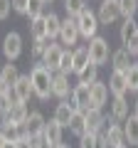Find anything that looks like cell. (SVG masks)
<instances>
[{"label":"cell","mask_w":138,"mask_h":148,"mask_svg":"<svg viewBox=\"0 0 138 148\" xmlns=\"http://www.w3.org/2000/svg\"><path fill=\"white\" fill-rule=\"evenodd\" d=\"M104 136H106V146L109 148H118V146H126V136H123V126L118 121H109L106 119V126H104Z\"/></svg>","instance_id":"obj_7"},{"label":"cell","mask_w":138,"mask_h":148,"mask_svg":"<svg viewBox=\"0 0 138 148\" xmlns=\"http://www.w3.org/2000/svg\"><path fill=\"white\" fill-rule=\"evenodd\" d=\"M84 121H86V133H101L104 126H106V116H104V111L99 109H89L84 111Z\"/></svg>","instance_id":"obj_10"},{"label":"cell","mask_w":138,"mask_h":148,"mask_svg":"<svg viewBox=\"0 0 138 148\" xmlns=\"http://www.w3.org/2000/svg\"><path fill=\"white\" fill-rule=\"evenodd\" d=\"M3 54H5L8 62H15V59H20L22 54V35L20 32H8L5 37H3Z\"/></svg>","instance_id":"obj_4"},{"label":"cell","mask_w":138,"mask_h":148,"mask_svg":"<svg viewBox=\"0 0 138 148\" xmlns=\"http://www.w3.org/2000/svg\"><path fill=\"white\" fill-rule=\"evenodd\" d=\"M47 45H49V40H32V57L35 59H42V54H44V49H47Z\"/></svg>","instance_id":"obj_34"},{"label":"cell","mask_w":138,"mask_h":148,"mask_svg":"<svg viewBox=\"0 0 138 148\" xmlns=\"http://www.w3.org/2000/svg\"><path fill=\"white\" fill-rule=\"evenodd\" d=\"M27 114H30V111H27V106H25V104H15V106H10V111H8L5 116L10 119V121L15 123L17 128H20V126H25V121H27Z\"/></svg>","instance_id":"obj_24"},{"label":"cell","mask_w":138,"mask_h":148,"mask_svg":"<svg viewBox=\"0 0 138 148\" xmlns=\"http://www.w3.org/2000/svg\"><path fill=\"white\" fill-rule=\"evenodd\" d=\"M57 148H69V146H67V143H59V146H57Z\"/></svg>","instance_id":"obj_42"},{"label":"cell","mask_w":138,"mask_h":148,"mask_svg":"<svg viewBox=\"0 0 138 148\" xmlns=\"http://www.w3.org/2000/svg\"><path fill=\"white\" fill-rule=\"evenodd\" d=\"M96 17H99V25H113V22L121 17V12H118V3H116V0H101Z\"/></svg>","instance_id":"obj_8"},{"label":"cell","mask_w":138,"mask_h":148,"mask_svg":"<svg viewBox=\"0 0 138 148\" xmlns=\"http://www.w3.org/2000/svg\"><path fill=\"white\" fill-rule=\"evenodd\" d=\"M136 37H138V22L133 20V17H131V20H123L121 30H118V40H121V45H123V47H128Z\"/></svg>","instance_id":"obj_18"},{"label":"cell","mask_w":138,"mask_h":148,"mask_svg":"<svg viewBox=\"0 0 138 148\" xmlns=\"http://www.w3.org/2000/svg\"><path fill=\"white\" fill-rule=\"evenodd\" d=\"M89 59L91 64H96V67H101V64H106L109 57H111V49H109V40H104V37L96 35L94 40H89Z\"/></svg>","instance_id":"obj_3"},{"label":"cell","mask_w":138,"mask_h":148,"mask_svg":"<svg viewBox=\"0 0 138 148\" xmlns=\"http://www.w3.org/2000/svg\"><path fill=\"white\" fill-rule=\"evenodd\" d=\"M44 116L42 114H40V111H30V114H27V121H25V131H27V136L30 138H35V136H40V133H42V128H44Z\"/></svg>","instance_id":"obj_16"},{"label":"cell","mask_w":138,"mask_h":148,"mask_svg":"<svg viewBox=\"0 0 138 148\" xmlns=\"http://www.w3.org/2000/svg\"><path fill=\"white\" fill-rule=\"evenodd\" d=\"M69 133H74V136H84L86 133V121H84V111H77L72 121H69Z\"/></svg>","instance_id":"obj_26"},{"label":"cell","mask_w":138,"mask_h":148,"mask_svg":"<svg viewBox=\"0 0 138 148\" xmlns=\"http://www.w3.org/2000/svg\"><path fill=\"white\" fill-rule=\"evenodd\" d=\"M8 141H10V138H8V136H5V133L0 131V148H5V143H8Z\"/></svg>","instance_id":"obj_39"},{"label":"cell","mask_w":138,"mask_h":148,"mask_svg":"<svg viewBox=\"0 0 138 148\" xmlns=\"http://www.w3.org/2000/svg\"><path fill=\"white\" fill-rule=\"evenodd\" d=\"M59 27H62V17L57 12H44V30H47V40L52 42L54 37H59Z\"/></svg>","instance_id":"obj_21"},{"label":"cell","mask_w":138,"mask_h":148,"mask_svg":"<svg viewBox=\"0 0 138 148\" xmlns=\"http://www.w3.org/2000/svg\"><path fill=\"white\" fill-rule=\"evenodd\" d=\"M79 40V27H77V20L74 17H67L62 20V27H59V45L67 49H72V45H77Z\"/></svg>","instance_id":"obj_5"},{"label":"cell","mask_w":138,"mask_h":148,"mask_svg":"<svg viewBox=\"0 0 138 148\" xmlns=\"http://www.w3.org/2000/svg\"><path fill=\"white\" fill-rule=\"evenodd\" d=\"M123 74H126V86H128V91H136V94H138V62H133Z\"/></svg>","instance_id":"obj_30"},{"label":"cell","mask_w":138,"mask_h":148,"mask_svg":"<svg viewBox=\"0 0 138 148\" xmlns=\"http://www.w3.org/2000/svg\"><path fill=\"white\" fill-rule=\"evenodd\" d=\"M17 77H20V72H17V64H12V62H8L5 67L0 69V82L5 86H15Z\"/></svg>","instance_id":"obj_25"},{"label":"cell","mask_w":138,"mask_h":148,"mask_svg":"<svg viewBox=\"0 0 138 148\" xmlns=\"http://www.w3.org/2000/svg\"><path fill=\"white\" fill-rule=\"evenodd\" d=\"M116 3H118V12H121L123 20L136 17V12H138V0H116Z\"/></svg>","instance_id":"obj_28"},{"label":"cell","mask_w":138,"mask_h":148,"mask_svg":"<svg viewBox=\"0 0 138 148\" xmlns=\"http://www.w3.org/2000/svg\"><path fill=\"white\" fill-rule=\"evenodd\" d=\"M77 79H79V84L91 86L94 82H99V67H96V64H89L81 74H77Z\"/></svg>","instance_id":"obj_27"},{"label":"cell","mask_w":138,"mask_h":148,"mask_svg":"<svg viewBox=\"0 0 138 148\" xmlns=\"http://www.w3.org/2000/svg\"><path fill=\"white\" fill-rule=\"evenodd\" d=\"M30 35L32 40H47V30H44V15L30 20Z\"/></svg>","instance_id":"obj_29"},{"label":"cell","mask_w":138,"mask_h":148,"mask_svg":"<svg viewBox=\"0 0 138 148\" xmlns=\"http://www.w3.org/2000/svg\"><path fill=\"white\" fill-rule=\"evenodd\" d=\"M52 79L54 74L49 72L44 64H35V67L30 69V84H32V94L37 96L40 101H47L49 96H52Z\"/></svg>","instance_id":"obj_1"},{"label":"cell","mask_w":138,"mask_h":148,"mask_svg":"<svg viewBox=\"0 0 138 148\" xmlns=\"http://www.w3.org/2000/svg\"><path fill=\"white\" fill-rule=\"evenodd\" d=\"M69 104L74 106L77 111H89L91 109V86L77 84L72 89V96H69Z\"/></svg>","instance_id":"obj_6"},{"label":"cell","mask_w":138,"mask_h":148,"mask_svg":"<svg viewBox=\"0 0 138 148\" xmlns=\"http://www.w3.org/2000/svg\"><path fill=\"white\" fill-rule=\"evenodd\" d=\"M106 84H109V94H113V96H126V94H128L126 74H123V72H116V69H113Z\"/></svg>","instance_id":"obj_17"},{"label":"cell","mask_w":138,"mask_h":148,"mask_svg":"<svg viewBox=\"0 0 138 148\" xmlns=\"http://www.w3.org/2000/svg\"><path fill=\"white\" fill-rule=\"evenodd\" d=\"M15 148H35V146H32L30 138H17V141H15Z\"/></svg>","instance_id":"obj_38"},{"label":"cell","mask_w":138,"mask_h":148,"mask_svg":"<svg viewBox=\"0 0 138 148\" xmlns=\"http://www.w3.org/2000/svg\"><path fill=\"white\" fill-rule=\"evenodd\" d=\"M131 64H133V62H131V54H128L126 47H121V49H116V52H111V67L116 69V72H126Z\"/></svg>","instance_id":"obj_22"},{"label":"cell","mask_w":138,"mask_h":148,"mask_svg":"<svg viewBox=\"0 0 138 148\" xmlns=\"http://www.w3.org/2000/svg\"><path fill=\"white\" fill-rule=\"evenodd\" d=\"M133 114L138 116V96H136V104H133Z\"/></svg>","instance_id":"obj_40"},{"label":"cell","mask_w":138,"mask_h":148,"mask_svg":"<svg viewBox=\"0 0 138 148\" xmlns=\"http://www.w3.org/2000/svg\"><path fill=\"white\" fill-rule=\"evenodd\" d=\"M59 74H72V49H67L64 47V52H62V59H59V69H57Z\"/></svg>","instance_id":"obj_33"},{"label":"cell","mask_w":138,"mask_h":148,"mask_svg":"<svg viewBox=\"0 0 138 148\" xmlns=\"http://www.w3.org/2000/svg\"><path fill=\"white\" fill-rule=\"evenodd\" d=\"M89 64H91V59H89V47L86 45L72 49V74H81Z\"/></svg>","instance_id":"obj_13"},{"label":"cell","mask_w":138,"mask_h":148,"mask_svg":"<svg viewBox=\"0 0 138 148\" xmlns=\"http://www.w3.org/2000/svg\"><path fill=\"white\" fill-rule=\"evenodd\" d=\"M111 119L113 121H126L128 119V99L126 96H113L111 104Z\"/></svg>","instance_id":"obj_20"},{"label":"cell","mask_w":138,"mask_h":148,"mask_svg":"<svg viewBox=\"0 0 138 148\" xmlns=\"http://www.w3.org/2000/svg\"><path fill=\"white\" fill-rule=\"evenodd\" d=\"M62 133H64V128L59 126L54 119H49V121L44 123V128H42V138L47 141L49 148H57L59 143H62Z\"/></svg>","instance_id":"obj_11"},{"label":"cell","mask_w":138,"mask_h":148,"mask_svg":"<svg viewBox=\"0 0 138 148\" xmlns=\"http://www.w3.org/2000/svg\"><path fill=\"white\" fill-rule=\"evenodd\" d=\"M52 96H57L59 101H67L72 96V86H69V77L67 74H54L52 79Z\"/></svg>","instance_id":"obj_14"},{"label":"cell","mask_w":138,"mask_h":148,"mask_svg":"<svg viewBox=\"0 0 138 148\" xmlns=\"http://www.w3.org/2000/svg\"><path fill=\"white\" fill-rule=\"evenodd\" d=\"M5 148H15V141H8V143H5Z\"/></svg>","instance_id":"obj_41"},{"label":"cell","mask_w":138,"mask_h":148,"mask_svg":"<svg viewBox=\"0 0 138 148\" xmlns=\"http://www.w3.org/2000/svg\"><path fill=\"white\" fill-rule=\"evenodd\" d=\"M44 5H47L44 0H30V3H27V12H25V15L30 17V20L42 17V15H44Z\"/></svg>","instance_id":"obj_31"},{"label":"cell","mask_w":138,"mask_h":148,"mask_svg":"<svg viewBox=\"0 0 138 148\" xmlns=\"http://www.w3.org/2000/svg\"><path fill=\"white\" fill-rule=\"evenodd\" d=\"M74 20H77V27H79V37H84V40H94L96 37V32H99V17H96V12L91 8H84Z\"/></svg>","instance_id":"obj_2"},{"label":"cell","mask_w":138,"mask_h":148,"mask_svg":"<svg viewBox=\"0 0 138 148\" xmlns=\"http://www.w3.org/2000/svg\"><path fill=\"white\" fill-rule=\"evenodd\" d=\"M79 148H99V141H96L94 133H84L79 138Z\"/></svg>","instance_id":"obj_35"},{"label":"cell","mask_w":138,"mask_h":148,"mask_svg":"<svg viewBox=\"0 0 138 148\" xmlns=\"http://www.w3.org/2000/svg\"><path fill=\"white\" fill-rule=\"evenodd\" d=\"M62 52H64L62 45L49 42V45H47V49H44V54H42V59H40V64H44V67H47L49 72L54 74V72L59 69V59H62Z\"/></svg>","instance_id":"obj_9"},{"label":"cell","mask_w":138,"mask_h":148,"mask_svg":"<svg viewBox=\"0 0 138 148\" xmlns=\"http://www.w3.org/2000/svg\"><path fill=\"white\" fill-rule=\"evenodd\" d=\"M10 10H12L10 0H0V20H8L10 17Z\"/></svg>","instance_id":"obj_37"},{"label":"cell","mask_w":138,"mask_h":148,"mask_svg":"<svg viewBox=\"0 0 138 148\" xmlns=\"http://www.w3.org/2000/svg\"><path fill=\"white\" fill-rule=\"evenodd\" d=\"M15 91H17V96H20V101L22 104H27L30 101V96H35L32 94V84H30V74H20L17 77V82H15Z\"/></svg>","instance_id":"obj_23"},{"label":"cell","mask_w":138,"mask_h":148,"mask_svg":"<svg viewBox=\"0 0 138 148\" xmlns=\"http://www.w3.org/2000/svg\"><path fill=\"white\" fill-rule=\"evenodd\" d=\"M123 136H126L128 146H138V116L128 114V119L123 121Z\"/></svg>","instance_id":"obj_19"},{"label":"cell","mask_w":138,"mask_h":148,"mask_svg":"<svg viewBox=\"0 0 138 148\" xmlns=\"http://www.w3.org/2000/svg\"><path fill=\"white\" fill-rule=\"evenodd\" d=\"M118 148H126V146H118Z\"/></svg>","instance_id":"obj_44"},{"label":"cell","mask_w":138,"mask_h":148,"mask_svg":"<svg viewBox=\"0 0 138 148\" xmlns=\"http://www.w3.org/2000/svg\"><path fill=\"white\" fill-rule=\"evenodd\" d=\"M84 8H86V0H64V10L69 17H77Z\"/></svg>","instance_id":"obj_32"},{"label":"cell","mask_w":138,"mask_h":148,"mask_svg":"<svg viewBox=\"0 0 138 148\" xmlns=\"http://www.w3.org/2000/svg\"><path fill=\"white\" fill-rule=\"evenodd\" d=\"M106 101H109V84L106 82H94L91 84V109H104L106 106Z\"/></svg>","instance_id":"obj_12"},{"label":"cell","mask_w":138,"mask_h":148,"mask_svg":"<svg viewBox=\"0 0 138 148\" xmlns=\"http://www.w3.org/2000/svg\"><path fill=\"white\" fill-rule=\"evenodd\" d=\"M27 3H30V0H10L12 10H15L17 15H25V12H27Z\"/></svg>","instance_id":"obj_36"},{"label":"cell","mask_w":138,"mask_h":148,"mask_svg":"<svg viewBox=\"0 0 138 148\" xmlns=\"http://www.w3.org/2000/svg\"><path fill=\"white\" fill-rule=\"evenodd\" d=\"M44 3H52V0H44Z\"/></svg>","instance_id":"obj_43"},{"label":"cell","mask_w":138,"mask_h":148,"mask_svg":"<svg viewBox=\"0 0 138 148\" xmlns=\"http://www.w3.org/2000/svg\"><path fill=\"white\" fill-rule=\"evenodd\" d=\"M74 114H77V109L69 104V99H67V101H59V104L54 106V116H52V119H54L62 128H69V121H72Z\"/></svg>","instance_id":"obj_15"}]
</instances>
